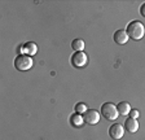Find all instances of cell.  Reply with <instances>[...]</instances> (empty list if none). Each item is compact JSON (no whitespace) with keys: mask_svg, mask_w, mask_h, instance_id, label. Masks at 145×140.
Wrapping results in <instances>:
<instances>
[{"mask_svg":"<svg viewBox=\"0 0 145 140\" xmlns=\"http://www.w3.org/2000/svg\"><path fill=\"white\" fill-rule=\"evenodd\" d=\"M21 51L22 52H26V55H29V56H34L36 53V51H38V48H36L35 43L29 42V43H26V44L22 47Z\"/></svg>","mask_w":145,"mask_h":140,"instance_id":"30bf717a","label":"cell"},{"mask_svg":"<svg viewBox=\"0 0 145 140\" xmlns=\"http://www.w3.org/2000/svg\"><path fill=\"white\" fill-rule=\"evenodd\" d=\"M87 110H88V107L84 103H78L75 105V112L78 113V114H80V113H83V114H84Z\"/></svg>","mask_w":145,"mask_h":140,"instance_id":"4fadbf2b","label":"cell"},{"mask_svg":"<svg viewBox=\"0 0 145 140\" xmlns=\"http://www.w3.org/2000/svg\"><path fill=\"white\" fill-rule=\"evenodd\" d=\"M14 67L20 71H25L33 67V57L26 53H21L18 55L14 60Z\"/></svg>","mask_w":145,"mask_h":140,"instance_id":"7a4b0ae2","label":"cell"},{"mask_svg":"<svg viewBox=\"0 0 145 140\" xmlns=\"http://www.w3.org/2000/svg\"><path fill=\"white\" fill-rule=\"evenodd\" d=\"M124 128H126L128 132H136V131L139 130V122L137 119L135 118H127L124 121Z\"/></svg>","mask_w":145,"mask_h":140,"instance_id":"ba28073f","label":"cell"},{"mask_svg":"<svg viewBox=\"0 0 145 140\" xmlns=\"http://www.w3.org/2000/svg\"><path fill=\"white\" fill-rule=\"evenodd\" d=\"M71 48L76 52H83V49H84V40L74 39L71 42Z\"/></svg>","mask_w":145,"mask_h":140,"instance_id":"8fae6325","label":"cell"},{"mask_svg":"<svg viewBox=\"0 0 145 140\" xmlns=\"http://www.w3.org/2000/svg\"><path fill=\"white\" fill-rule=\"evenodd\" d=\"M101 114L105 119L108 121H115L119 116L118 113V109L113 103H105L101 105Z\"/></svg>","mask_w":145,"mask_h":140,"instance_id":"3957f363","label":"cell"},{"mask_svg":"<svg viewBox=\"0 0 145 140\" xmlns=\"http://www.w3.org/2000/svg\"><path fill=\"white\" fill-rule=\"evenodd\" d=\"M88 62V56L84 52H75L71 56V64L75 67H83Z\"/></svg>","mask_w":145,"mask_h":140,"instance_id":"277c9868","label":"cell"},{"mask_svg":"<svg viewBox=\"0 0 145 140\" xmlns=\"http://www.w3.org/2000/svg\"><path fill=\"white\" fill-rule=\"evenodd\" d=\"M113 39H114V42L117 43V44H126L127 42H128V39H130V37H128V34H127L126 30H123V29H121V30H117L114 33V35H113Z\"/></svg>","mask_w":145,"mask_h":140,"instance_id":"52a82bcc","label":"cell"},{"mask_svg":"<svg viewBox=\"0 0 145 140\" xmlns=\"http://www.w3.org/2000/svg\"><path fill=\"white\" fill-rule=\"evenodd\" d=\"M117 109H118V113L121 116H126V114H130L131 112V105L127 101H121V103L117 105Z\"/></svg>","mask_w":145,"mask_h":140,"instance_id":"9c48e42d","label":"cell"},{"mask_svg":"<svg viewBox=\"0 0 145 140\" xmlns=\"http://www.w3.org/2000/svg\"><path fill=\"white\" fill-rule=\"evenodd\" d=\"M140 13H141L142 17H145V3L142 4L141 7H140Z\"/></svg>","mask_w":145,"mask_h":140,"instance_id":"9a60e30c","label":"cell"},{"mask_svg":"<svg viewBox=\"0 0 145 140\" xmlns=\"http://www.w3.org/2000/svg\"><path fill=\"white\" fill-rule=\"evenodd\" d=\"M130 116H131V118H135V119H136L137 117H139V112H137L136 109H131Z\"/></svg>","mask_w":145,"mask_h":140,"instance_id":"5bb4252c","label":"cell"},{"mask_svg":"<svg viewBox=\"0 0 145 140\" xmlns=\"http://www.w3.org/2000/svg\"><path fill=\"white\" fill-rule=\"evenodd\" d=\"M70 122H71L72 126H75V127H79V126H82V123L84 122V119H83V117L80 116V114H72L71 117H70Z\"/></svg>","mask_w":145,"mask_h":140,"instance_id":"7c38bea8","label":"cell"},{"mask_svg":"<svg viewBox=\"0 0 145 140\" xmlns=\"http://www.w3.org/2000/svg\"><path fill=\"white\" fill-rule=\"evenodd\" d=\"M126 31L128 37L133 40H140L145 35V26L140 21H132L127 25Z\"/></svg>","mask_w":145,"mask_h":140,"instance_id":"6da1fadb","label":"cell"},{"mask_svg":"<svg viewBox=\"0 0 145 140\" xmlns=\"http://www.w3.org/2000/svg\"><path fill=\"white\" fill-rule=\"evenodd\" d=\"M83 119L87 125H96L97 122L100 121V114L99 112H96L95 109H88L83 116Z\"/></svg>","mask_w":145,"mask_h":140,"instance_id":"5b68a950","label":"cell"},{"mask_svg":"<svg viewBox=\"0 0 145 140\" xmlns=\"http://www.w3.org/2000/svg\"><path fill=\"white\" fill-rule=\"evenodd\" d=\"M123 134H124L123 126L119 125V123H114V125H112L110 126V128H109V135H110V137H112L113 140L122 139Z\"/></svg>","mask_w":145,"mask_h":140,"instance_id":"8992f818","label":"cell"}]
</instances>
